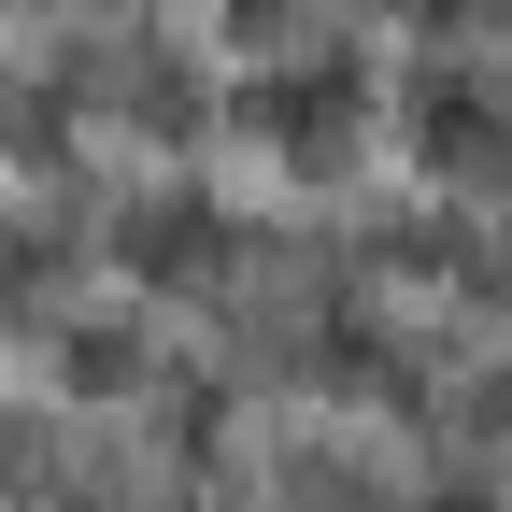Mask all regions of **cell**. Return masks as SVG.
<instances>
[{
    "instance_id": "obj_2",
    "label": "cell",
    "mask_w": 512,
    "mask_h": 512,
    "mask_svg": "<svg viewBox=\"0 0 512 512\" xmlns=\"http://www.w3.org/2000/svg\"><path fill=\"white\" fill-rule=\"evenodd\" d=\"M413 512H498V484H427Z\"/></svg>"
},
{
    "instance_id": "obj_1",
    "label": "cell",
    "mask_w": 512,
    "mask_h": 512,
    "mask_svg": "<svg viewBox=\"0 0 512 512\" xmlns=\"http://www.w3.org/2000/svg\"><path fill=\"white\" fill-rule=\"evenodd\" d=\"M427 157H441V171L498 157V100H470V86H427Z\"/></svg>"
},
{
    "instance_id": "obj_3",
    "label": "cell",
    "mask_w": 512,
    "mask_h": 512,
    "mask_svg": "<svg viewBox=\"0 0 512 512\" xmlns=\"http://www.w3.org/2000/svg\"><path fill=\"white\" fill-rule=\"evenodd\" d=\"M242 15H256V0H242Z\"/></svg>"
}]
</instances>
